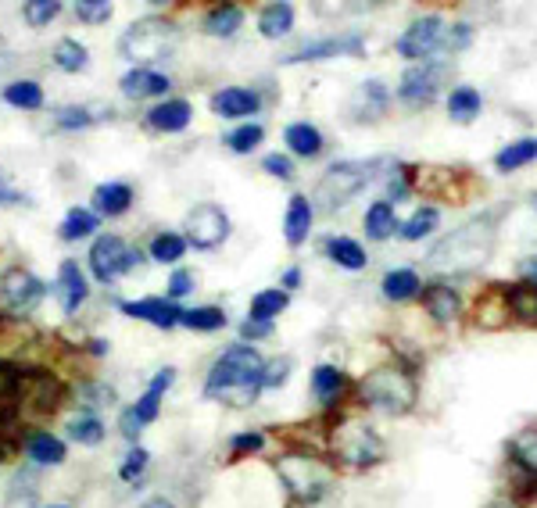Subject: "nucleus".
<instances>
[{"label": "nucleus", "mask_w": 537, "mask_h": 508, "mask_svg": "<svg viewBox=\"0 0 537 508\" xmlns=\"http://www.w3.org/2000/svg\"><path fill=\"white\" fill-rule=\"evenodd\" d=\"M262 390V358L248 344H233L219 355L205 380V394L233 408H248Z\"/></svg>", "instance_id": "nucleus-1"}, {"label": "nucleus", "mask_w": 537, "mask_h": 508, "mask_svg": "<svg viewBox=\"0 0 537 508\" xmlns=\"http://www.w3.org/2000/svg\"><path fill=\"white\" fill-rule=\"evenodd\" d=\"M491 251H495V219H473L455 229V233H448L430 251V265L437 272L469 276V272H477L491 258Z\"/></svg>", "instance_id": "nucleus-2"}, {"label": "nucleus", "mask_w": 537, "mask_h": 508, "mask_svg": "<svg viewBox=\"0 0 537 508\" xmlns=\"http://www.w3.org/2000/svg\"><path fill=\"white\" fill-rule=\"evenodd\" d=\"M358 398L366 401V405L380 408V412H391V415H405L416 408V380H412L401 365H380L366 380L358 383Z\"/></svg>", "instance_id": "nucleus-3"}, {"label": "nucleus", "mask_w": 537, "mask_h": 508, "mask_svg": "<svg viewBox=\"0 0 537 508\" xmlns=\"http://www.w3.org/2000/svg\"><path fill=\"white\" fill-rule=\"evenodd\" d=\"M179 43V29L165 18H140L122 33V47L129 61H137V68H147L151 61L165 58V54L176 51Z\"/></svg>", "instance_id": "nucleus-4"}, {"label": "nucleus", "mask_w": 537, "mask_h": 508, "mask_svg": "<svg viewBox=\"0 0 537 508\" xmlns=\"http://www.w3.org/2000/svg\"><path fill=\"white\" fill-rule=\"evenodd\" d=\"M276 473L283 476L287 491L294 494L301 505H316L333 483V469L326 466V462H319L316 455H301V451L283 455L280 462H276Z\"/></svg>", "instance_id": "nucleus-5"}, {"label": "nucleus", "mask_w": 537, "mask_h": 508, "mask_svg": "<svg viewBox=\"0 0 537 508\" xmlns=\"http://www.w3.org/2000/svg\"><path fill=\"white\" fill-rule=\"evenodd\" d=\"M333 451H337V458H341L344 466L373 469L384 458V441L362 419H344L337 426V433H333Z\"/></svg>", "instance_id": "nucleus-6"}, {"label": "nucleus", "mask_w": 537, "mask_h": 508, "mask_svg": "<svg viewBox=\"0 0 537 508\" xmlns=\"http://www.w3.org/2000/svg\"><path fill=\"white\" fill-rule=\"evenodd\" d=\"M376 165H358V161H337V165H330L326 169V176L319 179V190H316V201L323 204V208H341V204H348L351 197L358 194V190L366 187L369 176H373Z\"/></svg>", "instance_id": "nucleus-7"}, {"label": "nucleus", "mask_w": 537, "mask_h": 508, "mask_svg": "<svg viewBox=\"0 0 537 508\" xmlns=\"http://www.w3.org/2000/svg\"><path fill=\"white\" fill-rule=\"evenodd\" d=\"M140 262H144V254L137 247H129L122 237H115V233H108V237H101L90 247V269L101 283L119 280L129 269H137Z\"/></svg>", "instance_id": "nucleus-8"}, {"label": "nucleus", "mask_w": 537, "mask_h": 508, "mask_svg": "<svg viewBox=\"0 0 537 508\" xmlns=\"http://www.w3.org/2000/svg\"><path fill=\"white\" fill-rule=\"evenodd\" d=\"M226 237H230V219H226V212H222L219 204L205 201L190 208L187 244H194L197 251H212V247H219Z\"/></svg>", "instance_id": "nucleus-9"}, {"label": "nucleus", "mask_w": 537, "mask_h": 508, "mask_svg": "<svg viewBox=\"0 0 537 508\" xmlns=\"http://www.w3.org/2000/svg\"><path fill=\"white\" fill-rule=\"evenodd\" d=\"M47 294V283L36 280L33 272L26 269H8L0 276V301L11 308V312H29L36 308Z\"/></svg>", "instance_id": "nucleus-10"}, {"label": "nucleus", "mask_w": 537, "mask_h": 508, "mask_svg": "<svg viewBox=\"0 0 537 508\" xmlns=\"http://www.w3.org/2000/svg\"><path fill=\"white\" fill-rule=\"evenodd\" d=\"M444 36V22L437 15H423L416 18L405 33L398 36V54L409 61H423L430 58V54L437 51V43H441Z\"/></svg>", "instance_id": "nucleus-11"}, {"label": "nucleus", "mask_w": 537, "mask_h": 508, "mask_svg": "<svg viewBox=\"0 0 537 508\" xmlns=\"http://www.w3.org/2000/svg\"><path fill=\"white\" fill-rule=\"evenodd\" d=\"M441 79H444V65L430 61V65H416L409 68L405 76H401L398 86V101L409 104V108H419V104H430L441 90Z\"/></svg>", "instance_id": "nucleus-12"}, {"label": "nucleus", "mask_w": 537, "mask_h": 508, "mask_svg": "<svg viewBox=\"0 0 537 508\" xmlns=\"http://www.w3.org/2000/svg\"><path fill=\"white\" fill-rule=\"evenodd\" d=\"M122 312L133 315V319L154 322L158 330H172L176 322H183V308L169 297H144V301H122Z\"/></svg>", "instance_id": "nucleus-13"}, {"label": "nucleus", "mask_w": 537, "mask_h": 508, "mask_svg": "<svg viewBox=\"0 0 537 508\" xmlns=\"http://www.w3.org/2000/svg\"><path fill=\"white\" fill-rule=\"evenodd\" d=\"M337 54H362V36L348 33V36H330V40H316L298 47L294 54H287V65H298V61H323V58H337Z\"/></svg>", "instance_id": "nucleus-14"}, {"label": "nucleus", "mask_w": 537, "mask_h": 508, "mask_svg": "<svg viewBox=\"0 0 537 508\" xmlns=\"http://www.w3.org/2000/svg\"><path fill=\"white\" fill-rule=\"evenodd\" d=\"M387 108H391V90H387L380 79H369V83H362L355 90V97H351V115H355L358 122L380 119Z\"/></svg>", "instance_id": "nucleus-15"}, {"label": "nucleus", "mask_w": 537, "mask_h": 508, "mask_svg": "<svg viewBox=\"0 0 537 508\" xmlns=\"http://www.w3.org/2000/svg\"><path fill=\"white\" fill-rule=\"evenodd\" d=\"M190 119H194V108L183 97H172V101L154 104L147 111V126L158 129V133H183L190 126Z\"/></svg>", "instance_id": "nucleus-16"}, {"label": "nucleus", "mask_w": 537, "mask_h": 508, "mask_svg": "<svg viewBox=\"0 0 537 508\" xmlns=\"http://www.w3.org/2000/svg\"><path fill=\"white\" fill-rule=\"evenodd\" d=\"M262 108L255 90H244V86H226L212 97V111L222 119H244V115H255Z\"/></svg>", "instance_id": "nucleus-17"}, {"label": "nucleus", "mask_w": 537, "mask_h": 508, "mask_svg": "<svg viewBox=\"0 0 537 508\" xmlns=\"http://www.w3.org/2000/svg\"><path fill=\"white\" fill-rule=\"evenodd\" d=\"M122 94L133 97V101H144V97H162L169 94V76L154 72V68H133L122 76Z\"/></svg>", "instance_id": "nucleus-18"}, {"label": "nucleus", "mask_w": 537, "mask_h": 508, "mask_svg": "<svg viewBox=\"0 0 537 508\" xmlns=\"http://www.w3.org/2000/svg\"><path fill=\"white\" fill-rule=\"evenodd\" d=\"M423 305H427V312L434 315L441 326H448V322H455L462 315V297L455 294L448 283H430V287L423 290Z\"/></svg>", "instance_id": "nucleus-19"}, {"label": "nucleus", "mask_w": 537, "mask_h": 508, "mask_svg": "<svg viewBox=\"0 0 537 508\" xmlns=\"http://www.w3.org/2000/svg\"><path fill=\"white\" fill-rule=\"evenodd\" d=\"M172 380H176V369H172V365H165V369H158V373H154V380H151V387H147V394L137 401V405H133V415H137V423H140V426H147V423H154V419H158V408H162V394L172 387Z\"/></svg>", "instance_id": "nucleus-20"}, {"label": "nucleus", "mask_w": 537, "mask_h": 508, "mask_svg": "<svg viewBox=\"0 0 537 508\" xmlns=\"http://www.w3.org/2000/svg\"><path fill=\"white\" fill-rule=\"evenodd\" d=\"M308 229H312V201L294 194L287 204V219H283V237L290 247H301L308 240Z\"/></svg>", "instance_id": "nucleus-21"}, {"label": "nucleus", "mask_w": 537, "mask_h": 508, "mask_svg": "<svg viewBox=\"0 0 537 508\" xmlns=\"http://www.w3.org/2000/svg\"><path fill=\"white\" fill-rule=\"evenodd\" d=\"M283 140H287V147L298 158H316L319 151H323V133H319V126H312V122H290L287 129H283Z\"/></svg>", "instance_id": "nucleus-22"}, {"label": "nucleus", "mask_w": 537, "mask_h": 508, "mask_svg": "<svg viewBox=\"0 0 537 508\" xmlns=\"http://www.w3.org/2000/svg\"><path fill=\"white\" fill-rule=\"evenodd\" d=\"M326 254H330L333 262L341 265V269H348V272L366 269V262H369L366 247L358 244V240H351V237H326Z\"/></svg>", "instance_id": "nucleus-23"}, {"label": "nucleus", "mask_w": 537, "mask_h": 508, "mask_svg": "<svg viewBox=\"0 0 537 508\" xmlns=\"http://www.w3.org/2000/svg\"><path fill=\"white\" fill-rule=\"evenodd\" d=\"M362 226H366V237L369 240H387L398 233V215H394V204L391 201H376L369 204L366 219H362Z\"/></svg>", "instance_id": "nucleus-24"}, {"label": "nucleus", "mask_w": 537, "mask_h": 508, "mask_svg": "<svg viewBox=\"0 0 537 508\" xmlns=\"http://www.w3.org/2000/svg\"><path fill=\"white\" fill-rule=\"evenodd\" d=\"M58 290L61 297H65V312H79V305L86 301V294H90V287H86L83 272H79L76 262H65L61 265V276H58Z\"/></svg>", "instance_id": "nucleus-25"}, {"label": "nucleus", "mask_w": 537, "mask_h": 508, "mask_svg": "<svg viewBox=\"0 0 537 508\" xmlns=\"http://www.w3.org/2000/svg\"><path fill=\"white\" fill-rule=\"evenodd\" d=\"M312 390H316V398L323 405H333V401L344 398V390H348V380L337 365H319L316 373H312Z\"/></svg>", "instance_id": "nucleus-26"}, {"label": "nucleus", "mask_w": 537, "mask_h": 508, "mask_svg": "<svg viewBox=\"0 0 537 508\" xmlns=\"http://www.w3.org/2000/svg\"><path fill=\"white\" fill-rule=\"evenodd\" d=\"M133 204V187L129 183H104L94 194V208L101 215H122Z\"/></svg>", "instance_id": "nucleus-27"}, {"label": "nucleus", "mask_w": 537, "mask_h": 508, "mask_svg": "<svg viewBox=\"0 0 537 508\" xmlns=\"http://www.w3.org/2000/svg\"><path fill=\"white\" fill-rule=\"evenodd\" d=\"M380 290H384L387 301H412L423 290V280L412 269H391L380 283Z\"/></svg>", "instance_id": "nucleus-28"}, {"label": "nucleus", "mask_w": 537, "mask_h": 508, "mask_svg": "<svg viewBox=\"0 0 537 508\" xmlns=\"http://www.w3.org/2000/svg\"><path fill=\"white\" fill-rule=\"evenodd\" d=\"M294 29V8L290 4H269V8L258 15V33L265 40H280Z\"/></svg>", "instance_id": "nucleus-29"}, {"label": "nucleus", "mask_w": 537, "mask_h": 508, "mask_svg": "<svg viewBox=\"0 0 537 508\" xmlns=\"http://www.w3.org/2000/svg\"><path fill=\"white\" fill-rule=\"evenodd\" d=\"M505 305H509V312L520 322L537 326V287H530V283H516V287L505 290Z\"/></svg>", "instance_id": "nucleus-30"}, {"label": "nucleus", "mask_w": 537, "mask_h": 508, "mask_svg": "<svg viewBox=\"0 0 537 508\" xmlns=\"http://www.w3.org/2000/svg\"><path fill=\"white\" fill-rule=\"evenodd\" d=\"M26 451L36 466H58V462H65V444L58 437H51V433H33L26 441Z\"/></svg>", "instance_id": "nucleus-31"}, {"label": "nucleus", "mask_w": 537, "mask_h": 508, "mask_svg": "<svg viewBox=\"0 0 537 508\" xmlns=\"http://www.w3.org/2000/svg\"><path fill=\"white\" fill-rule=\"evenodd\" d=\"M480 108H484V101H480L473 86H455L452 97H448V115L455 122H473L480 115Z\"/></svg>", "instance_id": "nucleus-32"}, {"label": "nucleus", "mask_w": 537, "mask_h": 508, "mask_svg": "<svg viewBox=\"0 0 537 508\" xmlns=\"http://www.w3.org/2000/svg\"><path fill=\"white\" fill-rule=\"evenodd\" d=\"M240 26H244V11L237 4H219L205 15V29L212 36H233Z\"/></svg>", "instance_id": "nucleus-33"}, {"label": "nucleus", "mask_w": 537, "mask_h": 508, "mask_svg": "<svg viewBox=\"0 0 537 508\" xmlns=\"http://www.w3.org/2000/svg\"><path fill=\"white\" fill-rule=\"evenodd\" d=\"M537 158V140H516V144H509V147H502L498 151V158H495V165L502 172H516V169H523V165H530V161Z\"/></svg>", "instance_id": "nucleus-34"}, {"label": "nucleus", "mask_w": 537, "mask_h": 508, "mask_svg": "<svg viewBox=\"0 0 537 508\" xmlns=\"http://www.w3.org/2000/svg\"><path fill=\"white\" fill-rule=\"evenodd\" d=\"M4 101H8L11 108L36 111V108H43V90L36 83H29V79H18V83L4 86Z\"/></svg>", "instance_id": "nucleus-35"}, {"label": "nucleus", "mask_w": 537, "mask_h": 508, "mask_svg": "<svg viewBox=\"0 0 537 508\" xmlns=\"http://www.w3.org/2000/svg\"><path fill=\"white\" fill-rule=\"evenodd\" d=\"M509 455L523 473L537 476V430H523L520 437L509 444Z\"/></svg>", "instance_id": "nucleus-36"}, {"label": "nucleus", "mask_w": 537, "mask_h": 508, "mask_svg": "<svg viewBox=\"0 0 537 508\" xmlns=\"http://www.w3.org/2000/svg\"><path fill=\"white\" fill-rule=\"evenodd\" d=\"M69 437L72 441H79V444H101L104 441V423L97 419L94 412H79L76 419H69Z\"/></svg>", "instance_id": "nucleus-37"}, {"label": "nucleus", "mask_w": 537, "mask_h": 508, "mask_svg": "<svg viewBox=\"0 0 537 508\" xmlns=\"http://www.w3.org/2000/svg\"><path fill=\"white\" fill-rule=\"evenodd\" d=\"M187 247H190L187 237H179V233H158V237L151 240V258L162 265H172L187 254Z\"/></svg>", "instance_id": "nucleus-38"}, {"label": "nucleus", "mask_w": 537, "mask_h": 508, "mask_svg": "<svg viewBox=\"0 0 537 508\" xmlns=\"http://www.w3.org/2000/svg\"><path fill=\"white\" fill-rule=\"evenodd\" d=\"M183 326H187V330H197V333H215L226 326V312L215 305L190 308V312H183Z\"/></svg>", "instance_id": "nucleus-39"}, {"label": "nucleus", "mask_w": 537, "mask_h": 508, "mask_svg": "<svg viewBox=\"0 0 537 508\" xmlns=\"http://www.w3.org/2000/svg\"><path fill=\"white\" fill-rule=\"evenodd\" d=\"M97 222H101V215L86 212V208H72L69 215H65V222H61V240H83L90 237L97 229Z\"/></svg>", "instance_id": "nucleus-40"}, {"label": "nucleus", "mask_w": 537, "mask_h": 508, "mask_svg": "<svg viewBox=\"0 0 537 508\" xmlns=\"http://www.w3.org/2000/svg\"><path fill=\"white\" fill-rule=\"evenodd\" d=\"M283 308H287V290H262V294H255V301H251L248 319L273 322V315H280Z\"/></svg>", "instance_id": "nucleus-41"}, {"label": "nucleus", "mask_w": 537, "mask_h": 508, "mask_svg": "<svg viewBox=\"0 0 537 508\" xmlns=\"http://www.w3.org/2000/svg\"><path fill=\"white\" fill-rule=\"evenodd\" d=\"M437 222H441V215H437V208H419L416 215H412L405 226H398V233L405 240H423V237H430L437 229Z\"/></svg>", "instance_id": "nucleus-42"}, {"label": "nucleus", "mask_w": 537, "mask_h": 508, "mask_svg": "<svg viewBox=\"0 0 537 508\" xmlns=\"http://www.w3.org/2000/svg\"><path fill=\"white\" fill-rule=\"evenodd\" d=\"M54 65L61 68V72H79V68H86V47L76 40H58V47H54Z\"/></svg>", "instance_id": "nucleus-43"}, {"label": "nucleus", "mask_w": 537, "mask_h": 508, "mask_svg": "<svg viewBox=\"0 0 537 508\" xmlns=\"http://www.w3.org/2000/svg\"><path fill=\"white\" fill-rule=\"evenodd\" d=\"M262 140H265V129L258 126V122H251V126H237V129L226 133V147L237 151V154H251Z\"/></svg>", "instance_id": "nucleus-44"}, {"label": "nucleus", "mask_w": 537, "mask_h": 508, "mask_svg": "<svg viewBox=\"0 0 537 508\" xmlns=\"http://www.w3.org/2000/svg\"><path fill=\"white\" fill-rule=\"evenodd\" d=\"M61 11L58 0H29V4H22V15H26L29 26H47V22H54Z\"/></svg>", "instance_id": "nucleus-45"}, {"label": "nucleus", "mask_w": 537, "mask_h": 508, "mask_svg": "<svg viewBox=\"0 0 537 508\" xmlns=\"http://www.w3.org/2000/svg\"><path fill=\"white\" fill-rule=\"evenodd\" d=\"M76 18H79V22H90V26H97V22L111 18V4H108V0H79Z\"/></svg>", "instance_id": "nucleus-46"}, {"label": "nucleus", "mask_w": 537, "mask_h": 508, "mask_svg": "<svg viewBox=\"0 0 537 508\" xmlns=\"http://www.w3.org/2000/svg\"><path fill=\"white\" fill-rule=\"evenodd\" d=\"M90 122H94V115H90L86 108H76V104H72V108H58V126L69 129V133H76V129H86Z\"/></svg>", "instance_id": "nucleus-47"}, {"label": "nucleus", "mask_w": 537, "mask_h": 508, "mask_svg": "<svg viewBox=\"0 0 537 508\" xmlns=\"http://www.w3.org/2000/svg\"><path fill=\"white\" fill-rule=\"evenodd\" d=\"M144 466H147V451L140 448V444H133L129 448V455H126V462H122V480L126 483H133V480H140V473H144Z\"/></svg>", "instance_id": "nucleus-48"}, {"label": "nucleus", "mask_w": 537, "mask_h": 508, "mask_svg": "<svg viewBox=\"0 0 537 508\" xmlns=\"http://www.w3.org/2000/svg\"><path fill=\"white\" fill-rule=\"evenodd\" d=\"M290 358H273L269 365H262V387H280L283 380L290 376Z\"/></svg>", "instance_id": "nucleus-49"}, {"label": "nucleus", "mask_w": 537, "mask_h": 508, "mask_svg": "<svg viewBox=\"0 0 537 508\" xmlns=\"http://www.w3.org/2000/svg\"><path fill=\"white\" fill-rule=\"evenodd\" d=\"M262 169L269 172V176L294 179V161H290V158H283V154H269V158H262Z\"/></svg>", "instance_id": "nucleus-50"}, {"label": "nucleus", "mask_w": 537, "mask_h": 508, "mask_svg": "<svg viewBox=\"0 0 537 508\" xmlns=\"http://www.w3.org/2000/svg\"><path fill=\"white\" fill-rule=\"evenodd\" d=\"M190 290H194V276H190L187 269L172 272V280H169V301H176V305H179V297H187Z\"/></svg>", "instance_id": "nucleus-51"}, {"label": "nucleus", "mask_w": 537, "mask_h": 508, "mask_svg": "<svg viewBox=\"0 0 537 508\" xmlns=\"http://www.w3.org/2000/svg\"><path fill=\"white\" fill-rule=\"evenodd\" d=\"M409 176H412V169L398 165V176H391V187H387V194H391V204H401L405 197H409Z\"/></svg>", "instance_id": "nucleus-52"}, {"label": "nucleus", "mask_w": 537, "mask_h": 508, "mask_svg": "<svg viewBox=\"0 0 537 508\" xmlns=\"http://www.w3.org/2000/svg\"><path fill=\"white\" fill-rule=\"evenodd\" d=\"M240 333H244V340H262L273 333V322H258V319H244L240 322Z\"/></svg>", "instance_id": "nucleus-53"}, {"label": "nucleus", "mask_w": 537, "mask_h": 508, "mask_svg": "<svg viewBox=\"0 0 537 508\" xmlns=\"http://www.w3.org/2000/svg\"><path fill=\"white\" fill-rule=\"evenodd\" d=\"M230 444H233V451H262L265 437L262 433H237Z\"/></svg>", "instance_id": "nucleus-54"}, {"label": "nucleus", "mask_w": 537, "mask_h": 508, "mask_svg": "<svg viewBox=\"0 0 537 508\" xmlns=\"http://www.w3.org/2000/svg\"><path fill=\"white\" fill-rule=\"evenodd\" d=\"M122 437H126V441H133L137 444V437H140V430H144V426L137 423V415H133V408H126V412H122Z\"/></svg>", "instance_id": "nucleus-55"}, {"label": "nucleus", "mask_w": 537, "mask_h": 508, "mask_svg": "<svg viewBox=\"0 0 537 508\" xmlns=\"http://www.w3.org/2000/svg\"><path fill=\"white\" fill-rule=\"evenodd\" d=\"M469 36H473V33H469V26L448 29V40H452V47H459V51H462V47H469Z\"/></svg>", "instance_id": "nucleus-56"}, {"label": "nucleus", "mask_w": 537, "mask_h": 508, "mask_svg": "<svg viewBox=\"0 0 537 508\" xmlns=\"http://www.w3.org/2000/svg\"><path fill=\"white\" fill-rule=\"evenodd\" d=\"M520 272H523V283L537 287V258H527V262L520 265Z\"/></svg>", "instance_id": "nucleus-57"}, {"label": "nucleus", "mask_w": 537, "mask_h": 508, "mask_svg": "<svg viewBox=\"0 0 537 508\" xmlns=\"http://www.w3.org/2000/svg\"><path fill=\"white\" fill-rule=\"evenodd\" d=\"M15 201H22V194H15V190H8L0 183V204H15Z\"/></svg>", "instance_id": "nucleus-58"}, {"label": "nucleus", "mask_w": 537, "mask_h": 508, "mask_svg": "<svg viewBox=\"0 0 537 508\" xmlns=\"http://www.w3.org/2000/svg\"><path fill=\"white\" fill-rule=\"evenodd\" d=\"M283 283H287V287H298V283H301V269H287V276H283Z\"/></svg>", "instance_id": "nucleus-59"}, {"label": "nucleus", "mask_w": 537, "mask_h": 508, "mask_svg": "<svg viewBox=\"0 0 537 508\" xmlns=\"http://www.w3.org/2000/svg\"><path fill=\"white\" fill-rule=\"evenodd\" d=\"M147 508H172V505H169V501H162V498H154V501H151V505H147Z\"/></svg>", "instance_id": "nucleus-60"}, {"label": "nucleus", "mask_w": 537, "mask_h": 508, "mask_svg": "<svg viewBox=\"0 0 537 508\" xmlns=\"http://www.w3.org/2000/svg\"><path fill=\"white\" fill-rule=\"evenodd\" d=\"M51 508H65V505H51Z\"/></svg>", "instance_id": "nucleus-61"}]
</instances>
